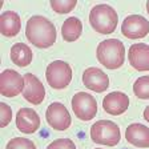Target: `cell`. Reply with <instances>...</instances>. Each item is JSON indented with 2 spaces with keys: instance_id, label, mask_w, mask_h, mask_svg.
<instances>
[{
  "instance_id": "obj_1",
  "label": "cell",
  "mask_w": 149,
  "mask_h": 149,
  "mask_svg": "<svg viewBox=\"0 0 149 149\" xmlns=\"http://www.w3.org/2000/svg\"><path fill=\"white\" fill-rule=\"evenodd\" d=\"M25 36L28 41L37 48H49L55 44L57 33L56 27L51 20L41 15L29 17L25 27Z\"/></svg>"
},
{
  "instance_id": "obj_2",
  "label": "cell",
  "mask_w": 149,
  "mask_h": 149,
  "mask_svg": "<svg viewBox=\"0 0 149 149\" xmlns=\"http://www.w3.org/2000/svg\"><path fill=\"white\" fill-rule=\"evenodd\" d=\"M96 56L100 64L108 69H117L124 64L125 48L117 39H108L97 45Z\"/></svg>"
},
{
  "instance_id": "obj_3",
  "label": "cell",
  "mask_w": 149,
  "mask_h": 149,
  "mask_svg": "<svg viewBox=\"0 0 149 149\" xmlns=\"http://www.w3.org/2000/svg\"><path fill=\"white\" fill-rule=\"evenodd\" d=\"M89 23L97 33L109 35L117 28L118 15L108 4H97L91 9Z\"/></svg>"
},
{
  "instance_id": "obj_4",
  "label": "cell",
  "mask_w": 149,
  "mask_h": 149,
  "mask_svg": "<svg viewBox=\"0 0 149 149\" xmlns=\"http://www.w3.org/2000/svg\"><path fill=\"white\" fill-rule=\"evenodd\" d=\"M91 139L96 144L115 146L121 139L120 128L116 123L109 120H99L91 128Z\"/></svg>"
},
{
  "instance_id": "obj_5",
  "label": "cell",
  "mask_w": 149,
  "mask_h": 149,
  "mask_svg": "<svg viewBox=\"0 0 149 149\" xmlns=\"http://www.w3.org/2000/svg\"><path fill=\"white\" fill-rule=\"evenodd\" d=\"M45 77L47 83L53 89H64L72 80V68L68 63L63 60H55L47 67Z\"/></svg>"
},
{
  "instance_id": "obj_6",
  "label": "cell",
  "mask_w": 149,
  "mask_h": 149,
  "mask_svg": "<svg viewBox=\"0 0 149 149\" xmlns=\"http://www.w3.org/2000/svg\"><path fill=\"white\" fill-rule=\"evenodd\" d=\"M72 109L81 121H89L97 115V101L89 93L77 92L72 97Z\"/></svg>"
},
{
  "instance_id": "obj_7",
  "label": "cell",
  "mask_w": 149,
  "mask_h": 149,
  "mask_svg": "<svg viewBox=\"0 0 149 149\" xmlns=\"http://www.w3.org/2000/svg\"><path fill=\"white\" fill-rule=\"evenodd\" d=\"M25 80L20 73L13 69H4L0 73V93L4 97H15L23 93Z\"/></svg>"
},
{
  "instance_id": "obj_8",
  "label": "cell",
  "mask_w": 149,
  "mask_h": 149,
  "mask_svg": "<svg viewBox=\"0 0 149 149\" xmlns=\"http://www.w3.org/2000/svg\"><path fill=\"white\" fill-rule=\"evenodd\" d=\"M121 33L132 40L143 39L149 33V22L141 15H129L121 24Z\"/></svg>"
},
{
  "instance_id": "obj_9",
  "label": "cell",
  "mask_w": 149,
  "mask_h": 149,
  "mask_svg": "<svg viewBox=\"0 0 149 149\" xmlns=\"http://www.w3.org/2000/svg\"><path fill=\"white\" fill-rule=\"evenodd\" d=\"M47 123L56 130H65L71 125V115L61 102H52L45 112Z\"/></svg>"
},
{
  "instance_id": "obj_10",
  "label": "cell",
  "mask_w": 149,
  "mask_h": 149,
  "mask_svg": "<svg viewBox=\"0 0 149 149\" xmlns=\"http://www.w3.org/2000/svg\"><path fill=\"white\" fill-rule=\"evenodd\" d=\"M24 80L25 87L23 91V97L33 105L41 104L44 97H45V89H44L43 83L32 73H25Z\"/></svg>"
},
{
  "instance_id": "obj_11",
  "label": "cell",
  "mask_w": 149,
  "mask_h": 149,
  "mask_svg": "<svg viewBox=\"0 0 149 149\" xmlns=\"http://www.w3.org/2000/svg\"><path fill=\"white\" fill-rule=\"evenodd\" d=\"M83 83L88 89L101 93L108 89L109 77L100 68L91 67V68L85 69V72L83 73Z\"/></svg>"
},
{
  "instance_id": "obj_12",
  "label": "cell",
  "mask_w": 149,
  "mask_h": 149,
  "mask_svg": "<svg viewBox=\"0 0 149 149\" xmlns=\"http://www.w3.org/2000/svg\"><path fill=\"white\" fill-rule=\"evenodd\" d=\"M16 127L27 134L35 133L40 128V117L32 108H22L16 113Z\"/></svg>"
},
{
  "instance_id": "obj_13",
  "label": "cell",
  "mask_w": 149,
  "mask_h": 149,
  "mask_svg": "<svg viewBox=\"0 0 149 149\" xmlns=\"http://www.w3.org/2000/svg\"><path fill=\"white\" fill-rule=\"evenodd\" d=\"M102 108L112 116L123 115L129 108V97L123 92H111L102 100Z\"/></svg>"
},
{
  "instance_id": "obj_14",
  "label": "cell",
  "mask_w": 149,
  "mask_h": 149,
  "mask_svg": "<svg viewBox=\"0 0 149 149\" xmlns=\"http://www.w3.org/2000/svg\"><path fill=\"white\" fill-rule=\"evenodd\" d=\"M129 64L137 71H149V45L148 44H132L128 53Z\"/></svg>"
},
{
  "instance_id": "obj_15",
  "label": "cell",
  "mask_w": 149,
  "mask_h": 149,
  "mask_svg": "<svg viewBox=\"0 0 149 149\" xmlns=\"http://www.w3.org/2000/svg\"><path fill=\"white\" fill-rule=\"evenodd\" d=\"M125 139L137 148H149V128L143 124H130L125 130Z\"/></svg>"
},
{
  "instance_id": "obj_16",
  "label": "cell",
  "mask_w": 149,
  "mask_h": 149,
  "mask_svg": "<svg viewBox=\"0 0 149 149\" xmlns=\"http://www.w3.org/2000/svg\"><path fill=\"white\" fill-rule=\"evenodd\" d=\"M22 22L20 16L13 11H7L3 12L0 16V31L1 35L6 37H13L20 32Z\"/></svg>"
},
{
  "instance_id": "obj_17",
  "label": "cell",
  "mask_w": 149,
  "mask_h": 149,
  "mask_svg": "<svg viewBox=\"0 0 149 149\" xmlns=\"http://www.w3.org/2000/svg\"><path fill=\"white\" fill-rule=\"evenodd\" d=\"M32 57H33L32 51L27 44L16 43L11 48V60L17 67H22V68L28 67L32 63Z\"/></svg>"
},
{
  "instance_id": "obj_18",
  "label": "cell",
  "mask_w": 149,
  "mask_h": 149,
  "mask_svg": "<svg viewBox=\"0 0 149 149\" xmlns=\"http://www.w3.org/2000/svg\"><path fill=\"white\" fill-rule=\"evenodd\" d=\"M83 23L77 17H68L61 27V36L65 41H76L81 36Z\"/></svg>"
},
{
  "instance_id": "obj_19",
  "label": "cell",
  "mask_w": 149,
  "mask_h": 149,
  "mask_svg": "<svg viewBox=\"0 0 149 149\" xmlns=\"http://www.w3.org/2000/svg\"><path fill=\"white\" fill-rule=\"evenodd\" d=\"M133 92L139 99H149V76H141L133 84Z\"/></svg>"
},
{
  "instance_id": "obj_20",
  "label": "cell",
  "mask_w": 149,
  "mask_h": 149,
  "mask_svg": "<svg viewBox=\"0 0 149 149\" xmlns=\"http://www.w3.org/2000/svg\"><path fill=\"white\" fill-rule=\"evenodd\" d=\"M76 6H77L76 0H65V1H61V0H51V7L57 13H68Z\"/></svg>"
},
{
  "instance_id": "obj_21",
  "label": "cell",
  "mask_w": 149,
  "mask_h": 149,
  "mask_svg": "<svg viewBox=\"0 0 149 149\" xmlns=\"http://www.w3.org/2000/svg\"><path fill=\"white\" fill-rule=\"evenodd\" d=\"M6 149H36L33 141L23 137H15L11 141H8Z\"/></svg>"
},
{
  "instance_id": "obj_22",
  "label": "cell",
  "mask_w": 149,
  "mask_h": 149,
  "mask_svg": "<svg viewBox=\"0 0 149 149\" xmlns=\"http://www.w3.org/2000/svg\"><path fill=\"white\" fill-rule=\"evenodd\" d=\"M12 120V109L9 108L8 104L1 102L0 104V127L6 128Z\"/></svg>"
},
{
  "instance_id": "obj_23",
  "label": "cell",
  "mask_w": 149,
  "mask_h": 149,
  "mask_svg": "<svg viewBox=\"0 0 149 149\" xmlns=\"http://www.w3.org/2000/svg\"><path fill=\"white\" fill-rule=\"evenodd\" d=\"M47 149H76V145L72 140L68 139H59L55 140L49 145L47 146Z\"/></svg>"
},
{
  "instance_id": "obj_24",
  "label": "cell",
  "mask_w": 149,
  "mask_h": 149,
  "mask_svg": "<svg viewBox=\"0 0 149 149\" xmlns=\"http://www.w3.org/2000/svg\"><path fill=\"white\" fill-rule=\"evenodd\" d=\"M144 118H145V120L149 123V105L146 107L145 111H144Z\"/></svg>"
},
{
  "instance_id": "obj_25",
  "label": "cell",
  "mask_w": 149,
  "mask_h": 149,
  "mask_svg": "<svg viewBox=\"0 0 149 149\" xmlns=\"http://www.w3.org/2000/svg\"><path fill=\"white\" fill-rule=\"evenodd\" d=\"M146 11H148V13H149V1H146Z\"/></svg>"
},
{
  "instance_id": "obj_26",
  "label": "cell",
  "mask_w": 149,
  "mask_h": 149,
  "mask_svg": "<svg viewBox=\"0 0 149 149\" xmlns=\"http://www.w3.org/2000/svg\"><path fill=\"white\" fill-rule=\"evenodd\" d=\"M96 149H101V148H96Z\"/></svg>"
}]
</instances>
